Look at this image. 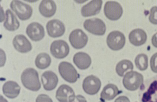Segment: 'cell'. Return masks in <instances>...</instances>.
<instances>
[{"label": "cell", "mask_w": 157, "mask_h": 102, "mask_svg": "<svg viewBox=\"0 0 157 102\" xmlns=\"http://www.w3.org/2000/svg\"><path fill=\"white\" fill-rule=\"evenodd\" d=\"M140 87L141 102H157V75L146 80Z\"/></svg>", "instance_id": "cell-1"}, {"label": "cell", "mask_w": 157, "mask_h": 102, "mask_svg": "<svg viewBox=\"0 0 157 102\" xmlns=\"http://www.w3.org/2000/svg\"><path fill=\"white\" fill-rule=\"evenodd\" d=\"M21 80L23 85L30 90L37 91L40 88L38 72L33 68L25 69L21 75Z\"/></svg>", "instance_id": "cell-2"}, {"label": "cell", "mask_w": 157, "mask_h": 102, "mask_svg": "<svg viewBox=\"0 0 157 102\" xmlns=\"http://www.w3.org/2000/svg\"><path fill=\"white\" fill-rule=\"evenodd\" d=\"M144 76L135 71H130L124 75L123 80L125 88L130 91L137 90L144 83Z\"/></svg>", "instance_id": "cell-3"}, {"label": "cell", "mask_w": 157, "mask_h": 102, "mask_svg": "<svg viewBox=\"0 0 157 102\" xmlns=\"http://www.w3.org/2000/svg\"><path fill=\"white\" fill-rule=\"evenodd\" d=\"M58 69L62 77L68 83H75L80 78V75L75 68L69 62L65 61L60 62Z\"/></svg>", "instance_id": "cell-4"}, {"label": "cell", "mask_w": 157, "mask_h": 102, "mask_svg": "<svg viewBox=\"0 0 157 102\" xmlns=\"http://www.w3.org/2000/svg\"><path fill=\"white\" fill-rule=\"evenodd\" d=\"M10 7L21 20L26 21L29 19L33 15L32 7L21 1H12Z\"/></svg>", "instance_id": "cell-5"}, {"label": "cell", "mask_w": 157, "mask_h": 102, "mask_svg": "<svg viewBox=\"0 0 157 102\" xmlns=\"http://www.w3.org/2000/svg\"><path fill=\"white\" fill-rule=\"evenodd\" d=\"M83 27L87 31L94 35L102 36L106 33V25L102 20L98 18L86 20Z\"/></svg>", "instance_id": "cell-6"}, {"label": "cell", "mask_w": 157, "mask_h": 102, "mask_svg": "<svg viewBox=\"0 0 157 102\" xmlns=\"http://www.w3.org/2000/svg\"><path fill=\"white\" fill-rule=\"evenodd\" d=\"M106 42L110 49L113 51H119L124 48L125 44L126 38L124 33L115 30L109 34Z\"/></svg>", "instance_id": "cell-7"}, {"label": "cell", "mask_w": 157, "mask_h": 102, "mask_svg": "<svg viewBox=\"0 0 157 102\" xmlns=\"http://www.w3.org/2000/svg\"><path fill=\"white\" fill-rule=\"evenodd\" d=\"M104 12L107 18L110 20L117 21L122 17L123 10L120 3L117 2L109 1L105 3Z\"/></svg>", "instance_id": "cell-8"}, {"label": "cell", "mask_w": 157, "mask_h": 102, "mask_svg": "<svg viewBox=\"0 0 157 102\" xmlns=\"http://www.w3.org/2000/svg\"><path fill=\"white\" fill-rule=\"evenodd\" d=\"M69 41L73 47L81 49L86 46L88 37L82 30L77 29L71 32L69 36Z\"/></svg>", "instance_id": "cell-9"}, {"label": "cell", "mask_w": 157, "mask_h": 102, "mask_svg": "<svg viewBox=\"0 0 157 102\" xmlns=\"http://www.w3.org/2000/svg\"><path fill=\"white\" fill-rule=\"evenodd\" d=\"M70 48L67 43L62 40L54 41L51 44L50 51L53 57L57 59H63L69 54Z\"/></svg>", "instance_id": "cell-10"}, {"label": "cell", "mask_w": 157, "mask_h": 102, "mask_svg": "<svg viewBox=\"0 0 157 102\" xmlns=\"http://www.w3.org/2000/svg\"><path fill=\"white\" fill-rule=\"evenodd\" d=\"M101 87L100 80L94 75L87 76L83 82L82 87L84 91L90 95H94L98 93Z\"/></svg>", "instance_id": "cell-11"}, {"label": "cell", "mask_w": 157, "mask_h": 102, "mask_svg": "<svg viewBox=\"0 0 157 102\" xmlns=\"http://www.w3.org/2000/svg\"><path fill=\"white\" fill-rule=\"evenodd\" d=\"M46 28L48 35L53 38L62 36L66 30L63 23L56 19L48 21L46 25Z\"/></svg>", "instance_id": "cell-12"}, {"label": "cell", "mask_w": 157, "mask_h": 102, "mask_svg": "<svg viewBox=\"0 0 157 102\" xmlns=\"http://www.w3.org/2000/svg\"><path fill=\"white\" fill-rule=\"evenodd\" d=\"M26 33L34 41H39L44 38L45 31L43 26L38 22H33L29 25L26 29Z\"/></svg>", "instance_id": "cell-13"}, {"label": "cell", "mask_w": 157, "mask_h": 102, "mask_svg": "<svg viewBox=\"0 0 157 102\" xmlns=\"http://www.w3.org/2000/svg\"><path fill=\"white\" fill-rule=\"evenodd\" d=\"M103 4L102 1L94 0L82 7L81 13L84 17L97 15L100 12Z\"/></svg>", "instance_id": "cell-14"}, {"label": "cell", "mask_w": 157, "mask_h": 102, "mask_svg": "<svg viewBox=\"0 0 157 102\" xmlns=\"http://www.w3.org/2000/svg\"><path fill=\"white\" fill-rule=\"evenodd\" d=\"M41 80L45 90L50 91L56 88L58 83V78L56 74L52 71H46L41 76Z\"/></svg>", "instance_id": "cell-15"}, {"label": "cell", "mask_w": 157, "mask_h": 102, "mask_svg": "<svg viewBox=\"0 0 157 102\" xmlns=\"http://www.w3.org/2000/svg\"><path fill=\"white\" fill-rule=\"evenodd\" d=\"M13 44L17 51L22 53L29 52L33 48L31 43L23 35H16L13 39Z\"/></svg>", "instance_id": "cell-16"}, {"label": "cell", "mask_w": 157, "mask_h": 102, "mask_svg": "<svg viewBox=\"0 0 157 102\" xmlns=\"http://www.w3.org/2000/svg\"><path fill=\"white\" fill-rule=\"evenodd\" d=\"M75 96V93L72 88L63 84L57 89L56 98L59 102H69Z\"/></svg>", "instance_id": "cell-17"}, {"label": "cell", "mask_w": 157, "mask_h": 102, "mask_svg": "<svg viewBox=\"0 0 157 102\" xmlns=\"http://www.w3.org/2000/svg\"><path fill=\"white\" fill-rule=\"evenodd\" d=\"M129 41L135 46H140L145 43L147 39V35L141 29H136L130 33L129 36Z\"/></svg>", "instance_id": "cell-18"}, {"label": "cell", "mask_w": 157, "mask_h": 102, "mask_svg": "<svg viewBox=\"0 0 157 102\" xmlns=\"http://www.w3.org/2000/svg\"><path fill=\"white\" fill-rule=\"evenodd\" d=\"M56 5L54 1L44 0L39 5V12L44 17H52L56 13Z\"/></svg>", "instance_id": "cell-19"}, {"label": "cell", "mask_w": 157, "mask_h": 102, "mask_svg": "<svg viewBox=\"0 0 157 102\" xmlns=\"http://www.w3.org/2000/svg\"><path fill=\"white\" fill-rule=\"evenodd\" d=\"M73 61L78 69L85 70L90 67L91 64L92 60L88 54L81 52L74 55Z\"/></svg>", "instance_id": "cell-20"}, {"label": "cell", "mask_w": 157, "mask_h": 102, "mask_svg": "<svg viewBox=\"0 0 157 102\" xmlns=\"http://www.w3.org/2000/svg\"><path fill=\"white\" fill-rule=\"evenodd\" d=\"M21 87L17 83L12 80L8 81L3 86V94L6 97L13 99L17 97L20 92Z\"/></svg>", "instance_id": "cell-21"}, {"label": "cell", "mask_w": 157, "mask_h": 102, "mask_svg": "<svg viewBox=\"0 0 157 102\" xmlns=\"http://www.w3.org/2000/svg\"><path fill=\"white\" fill-rule=\"evenodd\" d=\"M122 91L119 90L117 86L113 84H109L103 88L101 94V100L103 101H110L113 100Z\"/></svg>", "instance_id": "cell-22"}, {"label": "cell", "mask_w": 157, "mask_h": 102, "mask_svg": "<svg viewBox=\"0 0 157 102\" xmlns=\"http://www.w3.org/2000/svg\"><path fill=\"white\" fill-rule=\"evenodd\" d=\"M6 20L3 24V26L7 30L10 31H14L17 30L20 26V22L17 17L11 10L8 9L6 10Z\"/></svg>", "instance_id": "cell-23"}, {"label": "cell", "mask_w": 157, "mask_h": 102, "mask_svg": "<svg viewBox=\"0 0 157 102\" xmlns=\"http://www.w3.org/2000/svg\"><path fill=\"white\" fill-rule=\"evenodd\" d=\"M51 63V57L46 53H40L37 55L35 59V65L39 69H47L50 65Z\"/></svg>", "instance_id": "cell-24"}, {"label": "cell", "mask_w": 157, "mask_h": 102, "mask_svg": "<svg viewBox=\"0 0 157 102\" xmlns=\"http://www.w3.org/2000/svg\"><path fill=\"white\" fill-rule=\"evenodd\" d=\"M133 68V64L131 61L124 60L117 63L116 67V71L118 75L122 77L127 71L129 70H132Z\"/></svg>", "instance_id": "cell-25"}, {"label": "cell", "mask_w": 157, "mask_h": 102, "mask_svg": "<svg viewBox=\"0 0 157 102\" xmlns=\"http://www.w3.org/2000/svg\"><path fill=\"white\" fill-rule=\"evenodd\" d=\"M135 62L136 66L140 70H146L148 67V58L147 55L141 53L136 57Z\"/></svg>", "instance_id": "cell-26"}, {"label": "cell", "mask_w": 157, "mask_h": 102, "mask_svg": "<svg viewBox=\"0 0 157 102\" xmlns=\"http://www.w3.org/2000/svg\"><path fill=\"white\" fill-rule=\"evenodd\" d=\"M149 19L150 22L152 24L157 25V6H153L151 9Z\"/></svg>", "instance_id": "cell-27"}, {"label": "cell", "mask_w": 157, "mask_h": 102, "mask_svg": "<svg viewBox=\"0 0 157 102\" xmlns=\"http://www.w3.org/2000/svg\"><path fill=\"white\" fill-rule=\"evenodd\" d=\"M150 66L153 72L157 73V53L153 54L150 60Z\"/></svg>", "instance_id": "cell-28"}, {"label": "cell", "mask_w": 157, "mask_h": 102, "mask_svg": "<svg viewBox=\"0 0 157 102\" xmlns=\"http://www.w3.org/2000/svg\"><path fill=\"white\" fill-rule=\"evenodd\" d=\"M36 102H53L52 99L47 95L40 94L36 98Z\"/></svg>", "instance_id": "cell-29"}, {"label": "cell", "mask_w": 157, "mask_h": 102, "mask_svg": "<svg viewBox=\"0 0 157 102\" xmlns=\"http://www.w3.org/2000/svg\"><path fill=\"white\" fill-rule=\"evenodd\" d=\"M69 102H87L84 96L78 95L75 96Z\"/></svg>", "instance_id": "cell-30"}, {"label": "cell", "mask_w": 157, "mask_h": 102, "mask_svg": "<svg viewBox=\"0 0 157 102\" xmlns=\"http://www.w3.org/2000/svg\"><path fill=\"white\" fill-rule=\"evenodd\" d=\"M115 102H130L129 98L125 96H119L115 100Z\"/></svg>", "instance_id": "cell-31"}, {"label": "cell", "mask_w": 157, "mask_h": 102, "mask_svg": "<svg viewBox=\"0 0 157 102\" xmlns=\"http://www.w3.org/2000/svg\"><path fill=\"white\" fill-rule=\"evenodd\" d=\"M151 43L153 46L157 48V33L153 35L151 39Z\"/></svg>", "instance_id": "cell-32"}, {"label": "cell", "mask_w": 157, "mask_h": 102, "mask_svg": "<svg viewBox=\"0 0 157 102\" xmlns=\"http://www.w3.org/2000/svg\"><path fill=\"white\" fill-rule=\"evenodd\" d=\"M1 102H8V101L1 95Z\"/></svg>", "instance_id": "cell-33"}, {"label": "cell", "mask_w": 157, "mask_h": 102, "mask_svg": "<svg viewBox=\"0 0 157 102\" xmlns=\"http://www.w3.org/2000/svg\"><path fill=\"white\" fill-rule=\"evenodd\" d=\"M105 102V101H101V102Z\"/></svg>", "instance_id": "cell-34"}]
</instances>
